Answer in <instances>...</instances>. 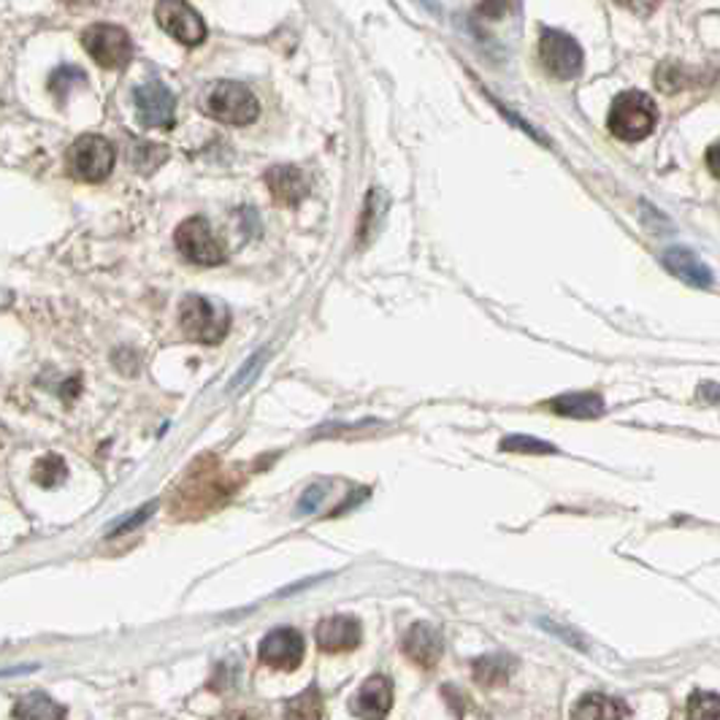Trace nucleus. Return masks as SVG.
<instances>
[{
	"label": "nucleus",
	"mask_w": 720,
	"mask_h": 720,
	"mask_svg": "<svg viewBox=\"0 0 720 720\" xmlns=\"http://www.w3.org/2000/svg\"><path fill=\"white\" fill-rule=\"evenodd\" d=\"M179 326L187 339L200 345H220L230 328V315L222 304L200 295H187L179 306Z\"/></svg>",
	"instance_id": "obj_1"
},
{
	"label": "nucleus",
	"mask_w": 720,
	"mask_h": 720,
	"mask_svg": "<svg viewBox=\"0 0 720 720\" xmlns=\"http://www.w3.org/2000/svg\"><path fill=\"white\" fill-rule=\"evenodd\" d=\"M204 111L211 120L226 122V126H252L261 114V103L250 87L236 85V81H217L206 92Z\"/></svg>",
	"instance_id": "obj_2"
},
{
	"label": "nucleus",
	"mask_w": 720,
	"mask_h": 720,
	"mask_svg": "<svg viewBox=\"0 0 720 720\" xmlns=\"http://www.w3.org/2000/svg\"><path fill=\"white\" fill-rule=\"evenodd\" d=\"M655 120V103L651 96L640 90L621 92L612 100L610 109V131L621 141H642L653 133Z\"/></svg>",
	"instance_id": "obj_3"
},
{
	"label": "nucleus",
	"mask_w": 720,
	"mask_h": 720,
	"mask_svg": "<svg viewBox=\"0 0 720 720\" xmlns=\"http://www.w3.org/2000/svg\"><path fill=\"white\" fill-rule=\"evenodd\" d=\"M117 161V152L111 146V141H106L103 135L87 133L81 139L74 141L68 152V168L70 174L79 182H103L106 176L111 174Z\"/></svg>",
	"instance_id": "obj_4"
},
{
	"label": "nucleus",
	"mask_w": 720,
	"mask_h": 720,
	"mask_svg": "<svg viewBox=\"0 0 720 720\" xmlns=\"http://www.w3.org/2000/svg\"><path fill=\"white\" fill-rule=\"evenodd\" d=\"M81 46L100 68L120 70L131 63L133 41L120 25H90L81 33Z\"/></svg>",
	"instance_id": "obj_5"
},
{
	"label": "nucleus",
	"mask_w": 720,
	"mask_h": 720,
	"mask_svg": "<svg viewBox=\"0 0 720 720\" xmlns=\"http://www.w3.org/2000/svg\"><path fill=\"white\" fill-rule=\"evenodd\" d=\"M174 244L190 263L217 265L226 261V250H222L215 228L204 217H190L182 222L174 233Z\"/></svg>",
	"instance_id": "obj_6"
},
{
	"label": "nucleus",
	"mask_w": 720,
	"mask_h": 720,
	"mask_svg": "<svg viewBox=\"0 0 720 720\" xmlns=\"http://www.w3.org/2000/svg\"><path fill=\"white\" fill-rule=\"evenodd\" d=\"M155 20L171 39L185 46H198L206 39V22L187 0H157Z\"/></svg>",
	"instance_id": "obj_7"
},
{
	"label": "nucleus",
	"mask_w": 720,
	"mask_h": 720,
	"mask_svg": "<svg viewBox=\"0 0 720 720\" xmlns=\"http://www.w3.org/2000/svg\"><path fill=\"white\" fill-rule=\"evenodd\" d=\"M539 57L545 70L560 81L575 79L582 70V50L571 35L560 31H545L539 41Z\"/></svg>",
	"instance_id": "obj_8"
},
{
	"label": "nucleus",
	"mask_w": 720,
	"mask_h": 720,
	"mask_svg": "<svg viewBox=\"0 0 720 720\" xmlns=\"http://www.w3.org/2000/svg\"><path fill=\"white\" fill-rule=\"evenodd\" d=\"M133 106L139 126L150 128V131L152 128H155V131H168V128L174 126L176 98L161 81H150V85L135 87Z\"/></svg>",
	"instance_id": "obj_9"
},
{
	"label": "nucleus",
	"mask_w": 720,
	"mask_h": 720,
	"mask_svg": "<svg viewBox=\"0 0 720 720\" xmlns=\"http://www.w3.org/2000/svg\"><path fill=\"white\" fill-rule=\"evenodd\" d=\"M258 655L265 666L280 672L298 669L304 661V636L295 629H274L263 636Z\"/></svg>",
	"instance_id": "obj_10"
},
{
	"label": "nucleus",
	"mask_w": 720,
	"mask_h": 720,
	"mask_svg": "<svg viewBox=\"0 0 720 720\" xmlns=\"http://www.w3.org/2000/svg\"><path fill=\"white\" fill-rule=\"evenodd\" d=\"M391 707H393V683L391 677L385 675L369 677L350 701L352 716H358L360 720H385L388 712H391Z\"/></svg>",
	"instance_id": "obj_11"
},
{
	"label": "nucleus",
	"mask_w": 720,
	"mask_h": 720,
	"mask_svg": "<svg viewBox=\"0 0 720 720\" xmlns=\"http://www.w3.org/2000/svg\"><path fill=\"white\" fill-rule=\"evenodd\" d=\"M363 629L352 615H334L317 623L315 640L323 653H350L360 645Z\"/></svg>",
	"instance_id": "obj_12"
},
{
	"label": "nucleus",
	"mask_w": 720,
	"mask_h": 720,
	"mask_svg": "<svg viewBox=\"0 0 720 720\" xmlns=\"http://www.w3.org/2000/svg\"><path fill=\"white\" fill-rule=\"evenodd\" d=\"M263 182L274 204L280 206H298L309 193V182H306L304 171L295 168V165H274V168L265 171Z\"/></svg>",
	"instance_id": "obj_13"
},
{
	"label": "nucleus",
	"mask_w": 720,
	"mask_h": 720,
	"mask_svg": "<svg viewBox=\"0 0 720 720\" xmlns=\"http://www.w3.org/2000/svg\"><path fill=\"white\" fill-rule=\"evenodd\" d=\"M401 647H404V655L412 664L426 666V669H430V666L441 658V651H445V645H441V631L430 623L410 625Z\"/></svg>",
	"instance_id": "obj_14"
},
{
	"label": "nucleus",
	"mask_w": 720,
	"mask_h": 720,
	"mask_svg": "<svg viewBox=\"0 0 720 720\" xmlns=\"http://www.w3.org/2000/svg\"><path fill=\"white\" fill-rule=\"evenodd\" d=\"M547 410L558 417H569V421H599L607 412L604 399L596 391H575L560 393L556 399L547 401Z\"/></svg>",
	"instance_id": "obj_15"
},
{
	"label": "nucleus",
	"mask_w": 720,
	"mask_h": 720,
	"mask_svg": "<svg viewBox=\"0 0 720 720\" xmlns=\"http://www.w3.org/2000/svg\"><path fill=\"white\" fill-rule=\"evenodd\" d=\"M664 265L677 276V280L686 282V285H694V287L712 285V271L701 263L699 255H694V252L686 250V247H669V250L664 252Z\"/></svg>",
	"instance_id": "obj_16"
},
{
	"label": "nucleus",
	"mask_w": 720,
	"mask_h": 720,
	"mask_svg": "<svg viewBox=\"0 0 720 720\" xmlns=\"http://www.w3.org/2000/svg\"><path fill=\"white\" fill-rule=\"evenodd\" d=\"M571 720H629V712L618 699L604 694H586L571 710Z\"/></svg>",
	"instance_id": "obj_17"
},
{
	"label": "nucleus",
	"mask_w": 720,
	"mask_h": 720,
	"mask_svg": "<svg viewBox=\"0 0 720 720\" xmlns=\"http://www.w3.org/2000/svg\"><path fill=\"white\" fill-rule=\"evenodd\" d=\"M14 720H66V707L41 690H33L14 705Z\"/></svg>",
	"instance_id": "obj_18"
},
{
	"label": "nucleus",
	"mask_w": 720,
	"mask_h": 720,
	"mask_svg": "<svg viewBox=\"0 0 720 720\" xmlns=\"http://www.w3.org/2000/svg\"><path fill=\"white\" fill-rule=\"evenodd\" d=\"M512 666L515 664H512L506 655H482V658L474 661L471 669H474V680L480 683V686L493 688V686H501V683H506Z\"/></svg>",
	"instance_id": "obj_19"
},
{
	"label": "nucleus",
	"mask_w": 720,
	"mask_h": 720,
	"mask_svg": "<svg viewBox=\"0 0 720 720\" xmlns=\"http://www.w3.org/2000/svg\"><path fill=\"white\" fill-rule=\"evenodd\" d=\"M285 720H323V696L317 686H309L287 701Z\"/></svg>",
	"instance_id": "obj_20"
},
{
	"label": "nucleus",
	"mask_w": 720,
	"mask_h": 720,
	"mask_svg": "<svg viewBox=\"0 0 720 720\" xmlns=\"http://www.w3.org/2000/svg\"><path fill=\"white\" fill-rule=\"evenodd\" d=\"M501 452H515V456H553L556 447L550 441H542L536 436H525V434H512L504 436L499 441Z\"/></svg>",
	"instance_id": "obj_21"
},
{
	"label": "nucleus",
	"mask_w": 720,
	"mask_h": 720,
	"mask_svg": "<svg viewBox=\"0 0 720 720\" xmlns=\"http://www.w3.org/2000/svg\"><path fill=\"white\" fill-rule=\"evenodd\" d=\"M33 480L41 488H57L61 482L68 480V466L61 456H44L35 460L33 466Z\"/></svg>",
	"instance_id": "obj_22"
},
{
	"label": "nucleus",
	"mask_w": 720,
	"mask_h": 720,
	"mask_svg": "<svg viewBox=\"0 0 720 720\" xmlns=\"http://www.w3.org/2000/svg\"><path fill=\"white\" fill-rule=\"evenodd\" d=\"M688 720H720V694L694 690L688 699Z\"/></svg>",
	"instance_id": "obj_23"
},
{
	"label": "nucleus",
	"mask_w": 720,
	"mask_h": 720,
	"mask_svg": "<svg viewBox=\"0 0 720 720\" xmlns=\"http://www.w3.org/2000/svg\"><path fill=\"white\" fill-rule=\"evenodd\" d=\"M168 161V152L161 144H135L133 150V165L141 171V174H150L157 165Z\"/></svg>",
	"instance_id": "obj_24"
},
{
	"label": "nucleus",
	"mask_w": 720,
	"mask_h": 720,
	"mask_svg": "<svg viewBox=\"0 0 720 720\" xmlns=\"http://www.w3.org/2000/svg\"><path fill=\"white\" fill-rule=\"evenodd\" d=\"M85 81H87L85 70L76 68V66H63L50 76V90L55 92V96H66L70 87L85 85Z\"/></svg>",
	"instance_id": "obj_25"
},
{
	"label": "nucleus",
	"mask_w": 720,
	"mask_h": 720,
	"mask_svg": "<svg viewBox=\"0 0 720 720\" xmlns=\"http://www.w3.org/2000/svg\"><path fill=\"white\" fill-rule=\"evenodd\" d=\"M328 491H330V488L323 486V482H317V486L306 488L304 495H301V499H298V506H295V515H312V512H315L317 506H320L323 501H326Z\"/></svg>",
	"instance_id": "obj_26"
},
{
	"label": "nucleus",
	"mask_w": 720,
	"mask_h": 720,
	"mask_svg": "<svg viewBox=\"0 0 720 720\" xmlns=\"http://www.w3.org/2000/svg\"><path fill=\"white\" fill-rule=\"evenodd\" d=\"M155 510H157V504H155V501H150V504H144V506H141V510H135L131 517H126V521H120V523L114 525V528L109 531V539H111V536H120V534H126V531L135 528V525H141V523H144V521H150V517L155 515Z\"/></svg>",
	"instance_id": "obj_27"
},
{
	"label": "nucleus",
	"mask_w": 720,
	"mask_h": 720,
	"mask_svg": "<svg viewBox=\"0 0 720 720\" xmlns=\"http://www.w3.org/2000/svg\"><path fill=\"white\" fill-rule=\"evenodd\" d=\"M618 3L623 6V9H629L631 14H640V17H651L655 9L661 6V0H618Z\"/></svg>",
	"instance_id": "obj_28"
},
{
	"label": "nucleus",
	"mask_w": 720,
	"mask_h": 720,
	"mask_svg": "<svg viewBox=\"0 0 720 720\" xmlns=\"http://www.w3.org/2000/svg\"><path fill=\"white\" fill-rule=\"evenodd\" d=\"M261 360H263V356H261V358H252V360H250V363H247V366H244V369H241V371H239V377H236V380H233V382H230V385H228V391H239V388H244V385H247V382H250V380H252V377H255V371H258V369H261Z\"/></svg>",
	"instance_id": "obj_29"
},
{
	"label": "nucleus",
	"mask_w": 720,
	"mask_h": 720,
	"mask_svg": "<svg viewBox=\"0 0 720 720\" xmlns=\"http://www.w3.org/2000/svg\"><path fill=\"white\" fill-rule=\"evenodd\" d=\"M699 399L707 401V404H720V385H716V382H705V385L699 388Z\"/></svg>",
	"instance_id": "obj_30"
},
{
	"label": "nucleus",
	"mask_w": 720,
	"mask_h": 720,
	"mask_svg": "<svg viewBox=\"0 0 720 720\" xmlns=\"http://www.w3.org/2000/svg\"><path fill=\"white\" fill-rule=\"evenodd\" d=\"M707 168L712 171V174L720 179V141L718 144H712L710 150H707Z\"/></svg>",
	"instance_id": "obj_31"
},
{
	"label": "nucleus",
	"mask_w": 720,
	"mask_h": 720,
	"mask_svg": "<svg viewBox=\"0 0 720 720\" xmlns=\"http://www.w3.org/2000/svg\"><path fill=\"white\" fill-rule=\"evenodd\" d=\"M228 720H261V718H255V716H247V712H239V716H230Z\"/></svg>",
	"instance_id": "obj_32"
}]
</instances>
